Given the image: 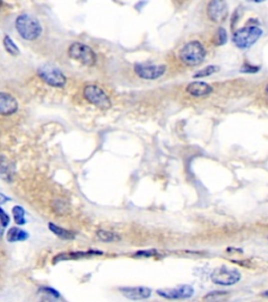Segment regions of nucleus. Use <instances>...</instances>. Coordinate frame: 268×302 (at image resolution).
Masks as SVG:
<instances>
[{
    "mask_svg": "<svg viewBox=\"0 0 268 302\" xmlns=\"http://www.w3.org/2000/svg\"><path fill=\"white\" fill-rule=\"evenodd\" d=\"M206 56L204 46L199 41H190L184 44L179 52L180 60L189 66H196L201 64Z\"/></svg>",
    "mask_w": 268,
    "mask_h": 302,
    "instance_id": "nucleus-1",
    "label": "nucleus"
},
{
    "mask_svg": "<svg viewBox=\"0 0 268 302\" xmlns=\"http://www.w3.org/2000/svg\"><path fill=\"white\" fill-rule=\"evenodd\" d=\"M16 30L23 39L29 41L36 40L42 33L40 22L29 15H21L17 18Z\"/></svg>",
    "mask_w": 268,
    "mask_h": 302,
    "instance_id": "nucleus-2",
    "label": "nucleus"
},
{
    "mask_svg": "<svg viewBox=\"0 0 268 302\" xmlns=\"http://www.w3.org/2000/svg\"><path fill=\"white\" fill-rule=\"evenodd\" d=\"M263 34V31L257 26H246L232 35V41L240 50H246L257 42Z\"/></svg>",
    "mask_w": 268,
    "mask_h": 302,
    "instance_id": "nucleus-3",
    "label": "nucleus"
},
{
    "mask_svg": "<svg viewBox=\"0 0 268 302\" xmlns=\"http://www.w3.org/2000/svg\"><path fill=\"white\" fill-rule=\"evenodd\" d=\"M68 55L72 59L86 66H93L97 62L96 53L93 52L90 46L81 42H75L69 46Z\"/></svg>",
    "mask_w": 268,
    "mask_h": 302,
    "instance_id": "nucleus-4",
    "label": "nucleus"
},
{
    "mask_svg": "<svg viewBox=\"0 0 268 302\" xmlns=\"http://www.w3.org/2000/svg\"><path fill=\"white\" fill-rule=\"evenodd\" d=\"M83 95L89 103L93 104V105L100 109L107 110L111 108V100L109 99L106 92L95 84L87 85L84 88Z\"/></svg>",
    "mask_w": 268,
    "mask_h": 302,
    "instance_id": "nucleus-5",
    "label": "nucleus"
},
{
    "mask_svg": "<svg viewBox=\"0 0 268 302\" xmlns=\"http://www.w3.org/2000/svg\"><path fill=\"white\" fill-rule=\"evenodd\" d=\"M38 75L45 83H48L51 86L63 87L66 84V78L64 74L60 69H58L53 65L45 64L40 66L38 69Z\"/></svg>",
    "mask_w": 268,
    "mask_h": 302,
    "instance_id": "nucleus-6",
    "label": "nucleus"
},
{
    "mask_svg": "<svg viewBox=\"0 0 268 302\" xmlns=\"http://www.w3.org/2000/svg\"><path fill=\"white\" fill-rule=\"evenodd\" d=\"M241 278V274L236 269L227 268L225 265L216 268L212 275L211 279L215 284L218 285H232L237 283Z\"/></svg>",
    "mask_w": 268,
    "mask_h": 302,
    "instance_id": "nucleus-7",
    "label": "nucleus"
},
{
    "mask_svg": "<svg viewBox=\"0 0 268 302\" xmlns=\"http://www.w3.org/2000/svg\"><path fill=\"white\" fill-rule=\"evenodd\" d=\"M194 288L189 285V284H184V285H179L177 287L174 288H161L157 289V294L161 297L167 298V299H188L194 295Z\"/></svg>",
    "mask_w": 268,
    "mask_h": 302,
    "instance_id": "nucleus-8",
    "label": "nucleus"
},
{
    "mask_svg": "<svg viewBox=\"0 0 268 302\" xmlns=\"http://www.w3.org/2000/svg\"><path fill=\"white\" fill-rule=\"evenodd\" d=\"M207 15L214 22H223L227 16L226 3L224 0H211V3L207 5Z\"/></svg>",
    "mask_w": 268,
    "mask_h": 302,
    "instance_id": "nucleus-9",
    "label": "nucleus"
},
{
    "mask_svg": "<svg viewBox=\"0 0 268 302\" xmlns=\"http://www.w3.org/2000/svg\"><path fill=\"white\" fill-rule=\"evenodd\" d=\"M136 75L146 80H155L164 76L167 71L166 65H136L134 67Z\"/></svg>",
    "mask_w": 268,
    "mask_h": 302,
    "instance_id": "nucleus-10",
    "label": "nucleus"
},
{
    "mask_svg": "<svg viewBox=\"0 0 268 302\" xmlns=\"http://www.w3.org/2000/svg\"><path fill=\"white\" fill-rule=\"evenodd\" d=\"M120 292L131 300H143L147 299L152 294L151 288L146 286H135V287H121Z\"/></svg>",
    "mask_w": 268,
    "mask_h": 302,
    "instance_id": "nucleus-11",
    "label": "nucleus"
},
{
    "mask_svg": "<svg viewBox=\"0 0 268 302\" xmlns=\"http://www.w3.org/2000/svg\"><path fill=\"white\" fill-rule=\"evenodd\" d=\"M18 110L17 100L7 92L0 94V113L3 115L13 114Z\"/></svg>",
    "mask_w": 268,
    "mask_h": 302,
    "instance_id": "nucleus-12",
    "label": "nucleus"
},
{
    "mask_svg": "<svg viewBox=\"0 0 268 302\" xmlns=\"http://www.w3.org/2000/svg\"><path fill=\"white\" fill-rule=\"evenodd\" d=\"M186 92L194 97H203L213 92V87L205 82H192L186 86Z\"/></svg>",
    "mask_w": 268,
    "mask_h": 302,
    "instance_id": "nucleus-13",
    "label": "nucleus"
},
{
    "mask_svg": "<svg viewBox=\"0 0 268 302\" xmlns=\"http://www.w3.org/2000/svg\"><path fill=\"white\" fill-rule=\"evenodd\" d=\"M103 252L100 251H87V252H76V253H71V254H61L58 255V256L55 258V261H62V260H67V259H78V258H82L85 256H89V255H101Z\"/></svg>",
    "mask_w": 268,
    "mask_h": 302,
    "instance_id": "nucleus-14",
    "label": "nucleus"
},
{
    "mask_svg": "<svg viewBox=\"0 0 268 302\" xmlns=\"http://www.w3.org/2000/svg\"><path fill=\"white\" fill-rule=\"evenodd\" d=\"M29 233L27 231L22 230L20 228H12L8 232V240L10 242H17V241H23L29 238Z\"/></svg>",
    "mask_w": 268,
    "mask_h": 302,
    "instance_id": "nucleus-15",
    "label": "nucleus"
},
{
    "mask_svg": "<svg viewBox=\"0 0 268 302\" xmlns=\"http://www.w3.org/2000/svg\"><path fill=\"white\" fill-rule=\"evenodd\" d=\"M49 227H50V230L53 232V233H55L57 236H59L60 238H63V239H74L75 238V234L73 233V232L68 231L66 229H63V228L57 226L53 223H50Z\"/></svg>",
    "mask_w": 268,
    "mask_h": 302,
    "instance_id": "nucleus-16",
    "label": "nucleus"
},
{
    "mask_svg": "<svg viewBox=\"0 0 268 302\" xmlns=\"http://www.w3.org/2000/svg\"><path fill=\"white\" fill-rule=\"evenodd\" d=\"M97 235L101 240L107 241V242L120 240V236L118 234L113 233V232H110V231H106V230H99L97 232Z\"/></svg>",
    "mask_w": 268,
    "mask_h": 302,
    "instance_id": "nucleus-17",
    "label": "nucleus"
},
{
    "mask_svg": "<svg viewBox=\"0 0 268 302\" xmlns=\"http://www.w3.org/2000/svg\"><path fill=\"white\" fill-rule=\"evenodd\" d=\"M219 71V67L218 66H215V65H209V66H206L204 67L203 69H200V71H198L195 75H194V78H203V77H207V76H211L215 73H217Z\"/></svg>",
    "mask_w": 268,
    "mask_h": 302,
    "instance_id": "nucleus-18",
    "label": "nucleus"
},
{
    "mask_svg": "<svg viewBox=\"0 0 268 302\" xmlns=\"http://www.w3.org/2000/svg\"><path fill=\"white\" fill-rule=\"evenodd\" d=\"M4 45H5L6 50H7L10 54H12L13 56L19 55V49H18V46L14 43L13 40L11 39V37H9V36H6V37H5V39H4Z\"/></svg>",
    "mask_w": 268,
    "mask_h": 302,
    "instance_id": "nucleus-19",
    "label": "nucleus"
},
{
    "mask_svg": "<svg viewBox=\"0 0 268 302\" xmlns=\"http://www.w3.org/2000/svg\"><path fill=\"white\" fill-rule=\"evenodd\" d=\"M13 214L15 217V222L17 225H25L26 224V218H25V210L20 206H15L13 208Z\"/></svg>",
    "mask_w": 268,
    "mask_h": 302,
    "instance_id": "nucleus-20",
    "label": "nucleus"
},
{
    "mask_svg": "<svg viewBox=\"0 0 268 302\" xmlns=\"http://www.w3.org/2000/svg\"><path fill=\"white\" fill-rule=\"evenodd\" d=\"M227 41V33L223 28H220L216 34L215 43L217 45H223Z\"/></svg>",
    "mask_w": 268,
    "mask_h": 302,
    "instance_id": "nucleus-21",
    "label": "nucleus"
},
{
    "mask_svg": "<svg viewBox=\"0 0 268 302\" xmlns=\"http://www.w3.org/2000/svg\"><path fill=\"white\" fill-rule=\"evenodd\" d=\"M228 295L227 292H221V291H216L208 293L206 296L203 297V300H219V299H223Z\"/></svg>",
    "mask_w": 268,
    "mask_h": 302,
    "instance_id": "nucleus-22",
    "label": "nucleus"
},
{
    "mask_svg": "<svg viewBox=\"0 0 268 302\" xmlns=\"http://www.w3.org/2000/svg\"><path fill=\"white\" fill-rule=\"evenodd\" d=\"M259 71H260L259 66H254L250 64H244L241 68V72L246 74H254V73H258Z\"/></svg>",
    "mask_w": 268,
    "mask_h": 302,
    "instance_id": "nucleus-23",
    "label": "nucleus"
},
{
    "mask_svg": "<svg viewBox=\"0 0 268 302\" xmlns=\"http://www.w3.org/2000/svg\"><path fill=\"white\" fill-rule=\"evenodd\" d=\"M41 291L46 294H49V295H53L55 297H60V293H58L57 291H55L54 288H51V287H42Z\"/></svg>",
    "mask_w": 268,
    "mask_h": 302,
    "instance_id": "nucleus-24",
    "label": "nucleus"
},
{
    "mask_svg": "<svg viewBox=\"0 0 268 302\" xmlns=\"http://www.w3.org/2000/svg\"><path fill=\"white\" fill-rule=\"evenodd\" d=\"M157 252L156 251H139L136 256H147V257H150V256H154V255H156Z\"/></svg>",
    "mask_w": 268,
    "mask_h": 302,
    "instance_id": "nucleus-25",
    "label": "nucleus"
},
{
    "mask_svg": "<svg viewBox=\"0 0 268 302\" xmlns=\"http://www.w3.org/2000/svg\"><path fill=\"white\" fill-rule=\"evenodd\" d=\"M2 223H3V228H6V227L9 225V223H10V217H9V215L3 210V209H2Z\"/></svg>",
    "mask_w": 268,
    "mask_h": 302,
    "instance_id": "nucleus-26",
    "label": "nucleus"
},
{
    "mask_svg": "<svg viewBox=\"0 0 268 302\" xmlns=\"http://www.w3.org/2000/svg\"><path fill=\"white\" fill-rule=\"evenodd\" d=\"M248 2H251V3H255V4H261V3H264L265 0H248Z\"/></svg>",
    "mask_w": 268,
    "mask_h": 302,
    "instance_id": "nucleus-27",
    "label": "nucleus"
},
{
    "mask_svg": "<svg viewBox=\"0 0 268 302\" xmlns=\"http://www.w3.org/2000/svg\"><path fill=\"white\" fill-rule=\"evenodd\" d=\"M265 92H266V96H267V98H268V85H267L266 88H265Z\"/></svg>",
    "mask_w": 268,
    "mask_h": 302,
    "instance_id": "nucleus-28",
    "label": "nucleus"
}]
</instances>
